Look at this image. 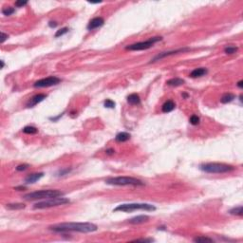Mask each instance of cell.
I'll return each mask as SVG.
<instances>
[{
  "label": "cell",
  "mask_w": 243,
  "mask_h": 243,
  "mask_svg": "<svg viewBox=\"0 0 243 243\" xmlns=\"http://www.w3.org/2000/svg\"><path fill=\"white\" fill-rule=\"evenodd\" d=\"M98 227L93 223L89 222H64L52 225L50 230L56 233L66 232H79V233H91L97 231Z\"/></svg>",
  "instance_id": "1"
},
{
  "label": "cell",
  "mask_w": 243,
  "mask_h": 243,
  "mask_svg": "<svg viewBox=\"0 0 243 243\" xmlns=\"http://www.w3.org/2000/svg\"><path fill=\"white\" fill-rule=\"evenodd\" d=\"M199 169L203 172L210 173V174H222V173H228L234 170V167L232 165H224V163H218V162H209V163H203L199 166Z\"/></svg>",
  "instance_id": "2"
},
{
  "label": "cell",
  "mask_w": 243,
  "mask_h": 243,
  "mask_svg": "<svg viewBox=\"0 0 243 243\" xmlns=\"http://www.w3.org/2000/svg\"><path fill=\"white\" fill-rule=\"evenodd\" d=\"M62 196H64V193L59 190H40L26 194L23 198L27 200H36V199H48Z\"/></svg>",
  "instance_id": "3"
},
{
  "label": "cell",
  "mask_w": 243,
  "mask_h": 243,
  "mask_svg": "<svg viewBox=\"0 0 243 243\" xmlns=\"http://www.w3.org/2000/svg\"><path fill=\"white\" fill-rule=\"evenodd\" d=\"M106 183L110 185H118V186H125V185H134V186H142L144 183L136 178L132 177H116V178H108L106 180Z\"/></svg>",
  "instance_id": "4"
},
{
  "label": "cell",
  "mask_w": 243,
  "mask_h": 243,
  "mask_svg": "<svg viewBox=\"0 0 243 243\" xmlns=\"http://www.w3.org/2000/svg\"><path fill=\"white\" fill-rule=\"evenodd\" d=\"M136 210H143V211H155L156 207L154 205L148 203H127V204H121L118 207L114 209L115 212H133Z\"/></svg>",
  "instance_id": "5"
},
{
  "label": "cell",
  "mask_w": 243,
  "mask_h": 243,
  "mask_svg": "<svg viewBox=\"0 0 243 243\" xmlns=\"http://www.w3.org/2000/svg\"><path fill=\"white\" fill-rule=\"evenodd\" d=\"M66 203H69V199L66 198L62 197H56V198H48L44 201H40L35 203L33 208L34 209H45V208H51V207H55V206L59 205H64Z\"/></svg>",
  "instance_id": "6"
},
{
  "label": "cell",
  "mask_w": 243,
  "mask_h": 243,
  "mask_svg": "<svg viewBox=\"0 0 243 243\" xmlns=\"http://www.w3.org/2000/svg\"><path fill=\"white\" fill-rule=\"evenodd\" d=\"M161 40V37H153V38H150V39L146 40V41L138 42V43L127 46L125 48L127 51H144V50H147V48H150L151 47H153V45L155 43H157V42H159Z\"/></svg>",
  "instance_id": "7"
},
{
  "label": "cell",
  "mask_w": 243,
  "mask_h": 243,
  "mask_svg": "<svg viewBox=\"0 0 243 243\" xmlns=\"http://www.w3.org/2000/svg\"><path fill=\"white\" fill-rule=\"evenodd\" d=\"M61 82V79H59L56 76H50L47 78H43L41 80L36 81L33 84L34 88H48V87H52L55 86V85L59 84Z\"/></svg>",
  "instance_id": "8"
},
{
  "label": "cell",
  "mask_w": 243,
  "mask_h": 243,
  "mask_svg": "<svg viewBox=\"0 0 243 243\" xmlns=\"http://www.w3.org/2000/svg\"><path fill=\"white\" fill-rule=\"evenodd\" d=\"M190 51V48H180V50H176V51L161 52V53H159V54H158V55H156L153 59H152V60H151V63L157 62V61H160V60H161L162 58H165V57L170 56V55H174V54H178V53H181V52H186V51Z\"/></svg>",
  "instance_id": "9"
},
{
  "label": "cell",
  "mask_w": 243,
  "mask_h": 243,
  "mask_svg": "<svg viewBox=\"0 0 243 243\" xmlns=\"http://www.w3.org/2000/svg\"><path fill=\"white\" fill-rule=\"evenodd\" d=\"M104 23H105L104 18H102V17H95V18H93L92 20L89 21L88 25V30H93V29H95L97 28L102 27L103 25H104Z\"/></svg>",
  "instance_id": "10"
},
{
  "label": "cell",
  "mask_w": 243,
  "mask_h": 243,
  "mask_svg": "<svg viewBox=\"0 0 243 243\" xmlns=\"http://www.w3.org/2000/svg\"><path fill=\"white\" fill-rule=\"evenodd\" d=\"M47 98V95L46 94H37V95H34L32 98H30L29 100V102L27 103V106L28 107H33L34 106H36L39 103H41L43 100H45Z\"/></svg>",
  "instance_id": "11"
},
{
  "label": "cell",
  "mask_w": 243,
  "mask_h": 243,
  "mask_svg": "<svg viewBox=\"0 0 243 243\" xmlns=\"http://www.w3.org/2000/svg\"><path fill=\"white\" fill-rule=\"evenodd\" d=\"M44 176L43 173H35V174H32L29 175L28 177L25 179V183L29 184V183H34L35 181L39 180L42 177Z\"/></svg>",
  "instance_id": "12"
},
{
  "label": "cell",
  "mask_w": 243,
  "mask_h": 243,
  "mask_svg": "<svg viewBox=\"0 0 243 243\" xmlns=\"http://www.w3.org/2000/svg\"><path fill=\"white\" fill-rule=\"evenodd\" d=\"M176 107V105H175V103L171 100H168L167 102H165V104H163L162 106V112H165V113H168V112H171L173 111L174 109Z\"/></svg>",
  "instance_id": "13"
},
{
  "label": "cell",
  "mask_w": 243,
  "mask_h": 243,
  "mask_svg": "<svg viewBox=\"0 0 243 243\" xmlns=\"http://www.w3.org/2000/svg\"><path fill=\"white\" fill-rule=\"evenodd\" d=\"M208 70L204 69V68H198V69H195L191 73H190V76L192 78H197V77H201L205 74H207Z\"/></svg>",
  "instance_id": "14"
},
{
  "label": "cell",
  "mask_w": 243,
  "mask_h": 243,
  "mask_svg": "<svg viewBox=\"0 0 243 243\" xmlns=\"http://www.w3.org/2000/svg\"><path fill=\"white\" fill-rule=\"evenodd\" d=\"M149 220V217L147 216H138V217H135L129 220V223L131 224H141V223H144L146 222L147 220Z\"/></svg>",
  "instance_id": "15"
},
{
  "label": "cell",
  "mask_w": 243,
  "mask_h": 243,
  "mask_svg": "<svg viewBox=\"0 0 243 243\" xmlns=\"http://www.w3.org/2000/svg\"><path fill=\"white\" fill-rule=\"evenodd\" d=\"M127 102H128V104L130 105H139L140 103H141V98H140V96L138 94L133 93L127 97Z\"/></svg>",
  "instance_id": "16"
},
{
  "label": "cell",
  "mask_w": 243,
  "mask_h": 243,
  "mask_svg": "<svg viewBox=\"0 0 243 243\" xmlns=\"http://www.w3.org/2000/svg\"><path fill=\"white\" fill-rule=\"evenodd\" d=\"M166 84L170 87H179L184 84V80H182L180 78H172L166 82Z\"/></svg>",
  "instance_id": "17"
},
{
  "label": "cell",
  "mask_w": 243,
  "mask_h": 243,
  "mask_svg": "<svg viewBox=\"0 0 243 243\" xmlns=\"http://www.w3.org/2000/svg\"><path fill=\"white\" fill-rule=\"evenodd\" d=\"M129 139H130V135L126 132H121V133H119V134H117L116 138H115V140L119 143L126 142V141H128Z\"/></svg>",
  "instance_id": "18"
},
{
  "label": "cell",
  "mask_w": 243,
  "mask_h": 243,
  "mask_svg": "<svg viewBox=\"0 0 243 243\" xmlns=\"http://www.w3.org/2000/svg\"><path fill=\"white\" fill-rule=\"evenodd\" d=\"M235 98V96L234 94H232V93H225V94H224L221 97L220 102L222 103V104H228V103L232 102Z\"/></svg>",
  "instance_id": "19"
},
{
  "label": "cell",
  "mask_w": 243,
  "mask_h": 243,
  "mask_svg": "<svg viewBox=\"0 0 243 243\" xmlns=\"http://www.w3.org/2000/svg\"><path fill=\"white\" fill-rule=\"evenodd\" d=\"M6 207L11 210H20V209H24L26 206L23 203H13V204H7Z\"/></svg>",
  "instance_id": "20"
},
{
  "label": "cell",
  "mask_w": 243,
  "mask_h": 243,
  "mask_svg": "<svg viewBox=\"0 0 243 243\" xmlns=\"http://www.w3.org/2000/svg\"><path fill=\"white\" fill-rule=\"evenodd\" d=\"M23 132L26 133V134H36L38 132V129L34 126H26L24 127Z\"/></svg>",
  "instance_id": "21"
},
{
  "label": "cell",
  "mask_w": 243,
  "mask_h": 243,
  "mask_svg": "<svg viewBox=\"0 0 243 243\" xmlns=\"http://www.w3.org/2000/svg\"><path fill=\"white\" fill-rule=\"evenodd\" d=\"M229 213L231 215H235V216H242L243 211H242V206H238V207H234L232 208Z\"/></svg>",
  "instance_id": "22"
},
{
  "label": "cell",
  "mask_w": 243,
  "mask_h": 243,
  "mask_svg": "<svg viewBox=\"0 0 243 243\" xmlns=\"http://www.w3.org/2000/svg\"><path fill=\"white\" fill-rule=\"evenodd\" d=\"M194 241L195 242H213L212 238H205V236H198V238H194Z\"/></svg>",
  "instance_id": "23"
},
{
  "label": "cell",
  "mask_w": 243,
  "mask_h": 243,
  "mask_svg": "<svg viewBox=\"0 0 243 243\" xmlns=\"http://www.w3.org/2000/svg\"><path fill=\"white\" fill-rule=\"evenodd\" d=\"M14 8H11V7H8V8H4L2 9V14L6 16H9L11 14H13L14 13Z\"/></svg>",
  "instance_id": "24"
},
{
  "label": "cell",
  "mask_w": 243,
  "mask_h": 243,
  "mask_svg": "<svg viewBox=\"0 0 243 243\" xmlns=\"http://www.w3.org/2000/svg\"><path fill=\"white\" fill-rule=\"evenodd\" d=\"M224 51L227 54H233V53H235L238 51V48L235 47H226L224 48Z\"/></svg>",
  "instance_id": "25"
},
{
  "label": "cell",
  "mask_w": 243,
  "mask_h": 243,
  "mask_svg": "<svg viewBox=\"0 0 243 243\" xmlns=\"http://www.w3.org/2000/svg\"><path fill=\"white\" fill-rule=\"evenodd\" d=\"M69 32V28H63V29H59V30H57V32L55 33V37L57 38V37H60V36H62V35H64L65 33H66Z\"/></svg>",
  "instance_id": "26"
},
{
  "label": "cell",
  "mask_w": 243,
  "mask_h": 243,
  "mask_svg": "<svg viewBox=\"0 0 243 243\" xmlns=\"http://www.w3.org/2000/svg\"><path fill=\"white\" fill-rule=\"evenodd\" d=\"M104 106H105V107H106V108H114V107H115V103H114L112 100L107 99L106 101H105Z\"/></svg>",
  "instance_id": "27"
},
{
  "label": "cell",
  "mask_w": 243,
  "mask_h": 243,
  "mask_svg": "<svg viewBox=\"0 0 243 243\" xmlns=\"http://www.w3.org/2000/svg\"><path fill=\"white\" fill-rule=\"evenodd\" d=\"M190 123L193 125H197L199 124V118L197 116V115H192L190 117Z\"/></svg>",
  "instance_id": "28"
},
{
  "label": "cell",
  "mask_w": 243,
  "mask_h": 243,
  "mask_svg": "<svg viewBox=\"0 0 243 243\" xmlns=\"http://www.w3.org/2000/svg\"><path fill=\"white\" fill-rule=\"evenodd\" d=\"M69 172H70V169H68V168L64 169V170H60L59 173H58V176H65Z\"/></svg>",
  "instance_id": "29"
},
{
  "label": "cell",
  "mask_w": 243,
  "mask_h": 243,
  "mask_svg": "<svg viewBox=\"0 0 243 243\" xmlns=\"http://www.w3.org/2000/svg\"><path fill=\"white\" fill-rule=\"evenodd\" d=\"M28 167H29L28 165H18L16 167V170L17 171H23V170H26Z\"/></svg>",
  "instance_id": "30"
},
{
  "label": "cell",
  "mask_w": 243,
  "mask_h": 243,
  "mask_svg": "<svg viewBox=\"0 0 243 243\" xmlns=\"http://www.w3.org/2000/svg\"><path fill=\"white\" fill-rule=\"evenodd\" d=\"M27 4H28L27 1H16L15 2V6H16V7H23V6H25Z\"/></svg>",
  "instance_id": "31"
},
{
  "label": "cell",
  "mask_w": 243,
  "mask_h": 243,
  "mask_svg": "<svg viewBox=\"0 0 243 243\" xmlns=\"http://www.w3.org/2000/svg\"><path fill=\"white\" fill-rule=\"evenodd\" d=\"M7 38H8V34H6L4 32H1V43H4Z\"/></svg>",
  "instance_id": "32"
},
{
  "label": "cell",
  "mask_w": 243,
  "mask_h": 243,
  "mask_svg": "<svg viewBox=\"0 0 243 243\" xmlns=\"http://www.w3.org/2000/svg\"><path fill=\"white\" fill-rule=\"evenodd\" d=\"M134 241H143V242H152V241H154V239H152V238H148V239H136Z\"/></svg>",
  "instance_id": "33"
},
{
  "label": "cell",
  "mask_w": 243,
  "mask_h": 243,
  "mask_svg": "<svg viewBox=\"0 0 243 243\" xmlns=\"http://www.w3.org/2000/svg\"><path fill=\"white\" fill-rule=\"evenodd\" d=\"M48 26H50L51 28H55V27H57V23H56V22H52V21H51L50 23H48Z\"/></svg>",
  "instance_id": "34"
},
{
  "label": "cell",
  "mask_w": 243,
  "mask_h": 243,
  "mask_svg": "<svg viewBox=\"0 0 243 243\" xmlns=\"http://www.w3.org/2000/svg\"><path fill=\"white\" fill-rule=\"evenodd\" d=\"M113 152H114V151H113L112 149H109V150H106V153H107V154H112V153H113Z\"/></svg>",
  "instance_id": "35"
},
{
  "label": "cell",
  "mask_w": 243,
  "mask_h": 243,
  "mask_svg": "<svg viewBox=\"0 0 243 243\" xmlns=\"http://www.w3.org/2000/svg\"><path fill=\"white\" fill-rule=\"evenodd\" d=\"M242 83H243L242 81H239V82H238V88H242Z\"/></svg>",
  "instance_id": "36"
},
{
  "label": "cell",
  "mask_w": 243,
  "mask_h": 243,
  "mask_svg": "<svg viewBox=\"0 0 243 243\" xmlns=\"http://www.w3.org/2000/svg\"><path fill=\"white\" fill-rule=\"evenodd\" d=\"M0 62H1V69H3V68H4V66H5V64H4V61H3V60H1V61H0Z\"/></svg>",
  "instance_id": "37"
}]
</instances>
